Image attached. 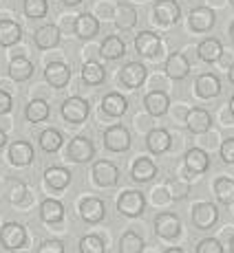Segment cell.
Returning <instances> with one entry per match:
<instances>
[{"instance_id": "cell-1", "label": "cell", "mask_w": 234, "mask_h": 253, "mask_svg": "<svg viewBox=\"0 0 234 253\" xmlns=\"http://www.w3.org/2000/svg\"><path fill=\"white\" fill-rule=\"evenodd\" d=\"M60 113L69 124H82V121L89 117L91 106H89V101L82 99V97H69V99L62 104Z\"/></svg>"}, {"instance_id": "cell-2", "label": "cell", "mask_w": 234, "mask_h": 253, "mask_svg": "<svg viewBox=\"0 0 234 253\" xmlns=\"http://www.w3.org/2000/svg\"><path fill=\"white\" fill-rule=\"evenodd\" d=\"M24 242H27V231L20 222H7L0 229V245L7 251L20 249V247H24Z\"/></svg>"}, {"instance_id": "cell-3", "label": "cell", "mask_w": 234, "mask_h": 253, "mask_svg": "<svg viewBox=\"0 0 234 253\" xmlns=\"http://www.w3.org/2000/svg\"><path fill=\"white\" fill-rule=\"evenodd\" d=\"M117 209H119L124 216L128 218H135V216H141L146 209V198L141 192H133V189H128V192H124L119 196V201H117Z\"/></svg>"}, {"instance_id": "cell-4", "label": "cell", "mask_w": 234, "mask_h": 253, "mask_svg": "<svg viewBox=\"0 0 234 253\" xmlns=\"http://www.w3.org/2000/svg\"><path fill=\"white\" fill-rule=\"evenodd\" d=\"M104 145L111 152H126L130 148V134L124 126H111L104 132Z\"/></svg>"}, {"instance_id": "cell-5", "label": "cell", "mask_w": 234, "mask_h": 253, "mask_svg": "<svg viewBox=\"0 0 234 253\" xmlns=\"http://www.w3.org/2000/svg\"><path fill=\"white\" fill-rule=\"evenodd\" d=\"M155 231H157L159 238H166V240H173V238H177L179 233H181V220H179V216H175V213H159L157 218H155Z\"/></svg>"}, {"instance_id": "cell-6", "label": "cell", "mask_w": 234, "mask_h": 253, "mask_svg": "<svg viewBox=\"0 0 234 253\" xmlns=\"http://www.w3.org/2000/svg\"><path fill=\"white\" fill-rule=\"evenodd\" d=\"M155 18H157L159 24L164 27H170V24H177L179 18H181V9L175 0H157L155 2Z\"/></svg>"}, {"instance_id": "cell-7", "label": "cell", "mask_w": 234, "mask_h": 253, "mask_svg": "<svg viewBox=\"0 0 234 253\" xmlns=\"http://www.w3.org/2000/svg\"><path fill=\"white\" fill-rule=\"evenodd\" d=\"M66 154H69V159L71 161H75V163H89L91 159H93V154H95V148L86 137H75L69 143Z\"/></svg>"}, {"instance_id": "cell-8", "label": "cell", "mask_w": 234, "mask_h": 253, "mask_svg": "<svg viewBox=\"0 0 234 253\" xmlns=\"http://www.w3.org/2000/svg\"><path fill=\"white\" fill-rule=\"evenodd\" d=\"M217 220H219L217 205H212V203H199V205H194L192 222L199 227V229H210Z\"/></svg>"}, {"instance_id": "cell-9", "label": "cell", "mask_w": 234, "mask_h": 253, "mask_svg": "<svg viewBox=\"0 0 234 253\" xmlns=\"http://www.w3.org/2000/svg\"><path fill=\"white\" fill-rule=\"evenodd\" d=\"M146 75H148V71H146L144 64H139V62H128V64L121 69L119 80H121V84L128 86V88H139L146 82Z\"/></svg>"}, {"instance_id": "cell-10", "label": "cell", "mask_w": 234, "mask_h": 253, "mask_svg": "<svg viewBox=\"0 0 234 253\" xmlns=\"http://www.w3.org/2000/svg\"><path fill=\"white\" fill-rule=\"evenodd\" d=\"M93 181L100 187H113L119 181V169L109 161H97L93 165Z\"/></svg>"}, {"instance_id": "cell-11", "label": "cell", "mask_w": 234, "mask_h": 253, "mask_svg": "<svg viewBox=\"0 0 234 253\" xmlns=\"http://www.w3.org/2000/svg\"><path fill=\"white\" fill-rule=\"evenodd\" d=\"M135 48L141 53L144 57H157L162 51V40H159L157 33L153 31H141L135 38Z\"/></svg>"}, {"instance_id": "cell-12", "label": "cell", "mask_w": 234, "mask_h": 253, "mask_svg": "<svg viewBox=\"0 0 234 253\" xmlns=\"http://www.w3.org/2000/svg\"><path fill=\"white\" fill-rule=\"evenodd\" d=\"M188 22H190V27H192V31L206 33V31H210V29L214 27V11L212 9H208V7H197V9L190 11Z\"/></svg>"}, {"instance_id": "cell-13", "label": "cell", "mask_w": 234, "mask_h": 253, "mask_svg": "<svg viewBox=\"0 0 234 253\" xmlns=\"http://www.w3.org/2000/svg\"><path fill=\"white\" fill-rule=\"evenodd\" d=\"M190 73V62L183 53H170L166 60V75L170 80H183Z\"/></svg>"}, {"instance_id": "cell-14", "label": "cell", "mask_w": 234, "mask_h": 253, "mask_svg": "<svg viewBox=\"0 0 234 253\" xmlns=\"http://www.w3.org/2000/svg\"><path fill=\"white\" fill-rule=\"evenodd\" d=\"M186 126H188L190 132L203 134V132H208V130H210L212 117H210V113H208V110H203V108H192V110H190V113L186 115Z\"/></svg>"}, {"instance_id": "cell-15", "label": "cell", "mask_w": 234, "mask_h": 253, "mask_svg": "<svg viewBox=\"0 0 234 253\" xmlns=\"http://www.w3.org/2000/svg\"><path fill=\"white\" fill-rule=\"evenodd\" d=\"M45 80L56 88H62L66 86V82L71 80V69L64 64V62H51L45 69Z\"/></svg>"}, {"instance_id": "cell-16", "label": "cell", "mask_w": 234, "mask_h": 253, "mask_svg": "<svg viewBox=\"0 0 234 253\" xmlns=\"http://www.w3.org/2000/svg\"><path fill=\"white\" fill-rule=\"evenodd\" d=\"M33 40H36V46L42 48V51H49V48H56L60 44V29L56 24H47V27H40L36 33H33Z\"/></svg>"}, {"instance_id": "cell-17", "label": "cell", "mask_w": 234, "mask_h": 253, "mask_svg": "<svg viewBox=\"0 0 234 253\" xmlns=\"http://www.w3.org/2000/svg\"><path fill=\"white\" fill-rule=\"evenodd\" d=\"M106 213V207H104V201H100V198H84V201L80 203V216L82 220L86 222H100L102 218H104Z\"/></svg>"}, {"instance_id": "cell-18", "label": "cell", "mask_w": 234, "mask_h": 253, "mask_svg": "<svg viewBox=\"0 0 234 253\" xmlns=\"http://www.w3.org/2000/svg\"><path fill=\"white\" fill-rule=\"evenodd\" d=\"M7 159L13 165H18V168H22V165H29V163L33 161V148H31V143H27V141H16V143H11V148L7 150Z\"/></svg>"}, {"instance_id": "cell-19", "label": "cell", "mask_w": 234, "mask_h": 253, "mask_svg": "<svg viewBox=\"0 0 234 253\" xmlns=\"http://www.w3.org/2000/svg\"><path fill=\"white\" fill-rule=\"evenodd\" d=\"M144 106L153 117H162L168 113V106H170V99L164 90H153L144 97Z\"/></svg>"}, {"instance_id": "cell-20", "label": "cell", "mask_w": 234, "mask_h": 253, "mask_svg": "<svg viewBox=\"0 0 234 253\" xmlns=\"http://www.w3.org/2000/svg\"><path fill=\"white\" fill-rule=\"evenodd\" d=\"M183 163H186V169L190 174H201V172H206V169L210 168V157H208L203 150L192 148V150H188L186 152Z\"/></svg>"}, {"instance_id": "cell-21", "label": "cell", "mask_w": 234, "mask_h": 253, "mask_svg": "<svg viewBox=\"0 0 234 253\" xmlns=\"http://www.w3.org/2000/svg\"><path fill=\"white\" fill-rule=\"evenodd\" d=\"M194 88H197V95L201 97V99H212V97H217L219 92H221V82L214 75H210V73H206V75L197 77Z\"/></svg>"}, {"instance_id": "cell-22", "label": "cell", "mask_w": 234, "mask_h": 253, "mask_svg": "<svg viewBox=\"0 0 234 253\" xmlns=\"http://www.w3.org/2000/svg\"><path fill=\"white\" fill-rule=\"evenodd\" d=\"M73 29H75L80 40H89V38H93L95 33L100 31V22H97V18H93L91 13H82V16L75 18Z\"/></svg>"}, {"instance_id": "cell-23", "label": "cell", "mask_w": 234, "mask_h": 253, "mask_svg": "<svg viewBox=\"0 0 234 253\" xmlns=\"http://www.w3.org/2000/svg\"><path fill=\"white\" fill-rule=\"evenodd\" d=\"M130 176H133V181H139V183L153 181V178L157 176V165L150 161V159L141 157L133 163V168H130Z\"/></svg>"}, {"instance_id": "cell-24", "label": "cell", "mask_w": 234, "mask_h": 253, "mask_svg": "<svg viewBox=\"0 0 234 253\" xmlns=\"http://www.w3.org/2000/svg\"><path fill=\"white\" fill-rule=\"evenodd\" d=\"M102 110L111 117H121L128 110V101H126V97L119 95V92H109V95L102 99Z\"/></svg>"}, {"instance_id": "cell-25", "label": "cell", "mask_w": 234, "mask_h": 253, "mask_svg": "<svg viewBox=\"0 0 234 253\" xmlns=\"http://www.w3.org/2000/svg\"><path fill=\"white\" fill-rule=\"evenodd\" d=\"M9 75L13 82H27L33 75V64L24 55H16L9 62Z\"/></svg>"}, {"instance_id": "cell-26", "label": "cell", "mask_w": 234, "mask_h": 253, "mask_svg": "<svg viewBox=\"0 0 234 253\" xmlns=\"http://www.w3.org/2000/svg\"><path fill=\"white\" fill-rule=\"evenodd\" d=\"M22 38V29L13 20H0V46H13Z\"/></svg>"}, {"instance_id": "cell-27", "label": "cell", "mask_w": 234, "mask_h": 253, "mask_svg": "<svg viewBox=\"0 0 234 253\" xmlns=\"http://www.w3.org/2000/svg\"><path fill=\"white\" fill-rule=\"evenodd\" d=\"M170 134L166 132V130L162 128H157V130H153V132L146 137V148L150 150L153 154H164V152H168L170 150Z\"/></svg>"}, {"instance_id": "cell-28", "label": "cell", "mask_w": 234, "mask_h": 253, "mask_svg": "<svg viewBox=\"0 0 234 253\" xmlns=\"http://www.w3.org/2000/svg\"><path fill=\"white\" fill-rule=\"evenodd\" d=\"M40 218L47 225H53V222H60L64 218V207H62L60 201H53V198H47L40 205Z\"/></svg>"}, {"instance_id": "cell-29", "label": "cell", "mask_w": 234, "mask_h": 253, "mask_svg": "<svg viewBox=\"0 0 234 253\" xmlns=\"http://www.w3.org/2000/svg\"><path fill=\"white\" fill-rule=\"evenodd\" d=\"M49 115H51V108H49V104L45 99H33L27 104V108H24V117H27L31 124H40V121L49 119Z\"/></svg>"}, {"instance_id": "cell-30", "label": "cell", "mask_w": 234, "mask_h": 253, "mask_svg": "<svg viewBox=\"0 0 234 253\" xmlns=\"http://www.w3.org/2000/svg\"><path fill=\"white\" fill-rule=\"evenodd\" d=\"M45 181L51 189H64L71 183V172L64 168H49L45 169Z\"/></svg>"}, {"instance_id": "cell-31", "label": "cell", "mask_w": 234, "mask_h": 253, "mask_svg": "<svg viewBox=\"0 0 234 253\" xmlns=\"http://www.w3.org/2000/svg\"><path fill=\"white\" fill-rule=\"evenodd\" d=\"M104 77H106V71H104V66L100 64V62H86L84 66H82V80L86 82L89 86H97V84H102L104 82Z\"/></svg>"}, {"instance_id": "cell-32", "label": "cell", "mask_w": 234, "mask_h": 253, "mask_svg": "<svg viewBox=\"0 0 234 253\" xmlns=\"http://www.w3.org/2000/svg\"><path fill=\"white\" fill-rule=\"evenodd\" d=\"M199 57H201L203 62H208V64H212V62H217L219 57H221L223 48L219 44V40H214V38H208V40H203L201 44L197 48Z\"/></svg>"}, {"instance_id": "cell-33", "label": "cell", "mask_w": 234, "mask_h": 253, "mask_svg": "<svg viewBox=\"0 0 234 253\" xmlns=\"http://www.w3.org/2000/svg\"><path fill=\"white\" fill-rule=\"evenodd\" d=\"M214 194H217V201L223 203V205H232L234 203V181L232 178H217L214 183Z\"/></svg>"}, {"instance_id": "cell-34", "label": "cell", "mask_w": 234, "mask_h": 253, "mask_svg": "<svg viewBox=\"0 0 234 253\" xmlns=\"http://www.w3.org/2000/svg\"><path fill=\"white\" fill-rule=\"evenodd\" d=\"M124 51H126L124 42H121L117 36H109L104 42H102V48H100V53L106 57V60H117V57L124 55Z\"/></svg>"}, {"instance_id": "cell-35", "label": "cell", "mask_w": 234, "mask_h": 253, "mask_svg": "<svg viewBox=\"0 0 234 253\" xmlns=\"http://www.w3.org/2000/svg\"><path fill=\"white\" fill-rule=\"evenodd\" d=\"M62 134L58 132V130H53V128H49L45 130V132H40V148L45 150V152H58V150L62 148Z\"/></svg>"}, {"instance_id": "cell-36", "label": "cell", "mask_w": 234, "mask_h": 253, "mask_svg": "<svg viewBox=\"0 0 234 253\" xmlns=\"http://www.w3.org/2000/svg\"><path fill=\"white\" fill-rule=\"evenodd\" d=\"M119 251L121 253H139V251H144V240H141L137 233H133V231L124 233L121 240H119Z\"/></svg>"}, {"instance_id": "cell-37", "label": "cell", "mask_w": 234, "mask_h": 253, "mask_svg": "<svg viewBox=\"0 0 234 253\" xmlns=\"http://www.w3.org/2000/svg\"><path fill=\"white\" fill-rule=\"evenodd\" d=\"M80 251L82 253H104V242L100 236H84L80 240Z\"/></svg>"}, {"instance_id": "cell-38", "label": "cell", "mask_w": 234, "mask_h": 253, "mask_svg": "<svg viewBox=\"0 0 234 253\" xmlns=\"http://www.w3.org/2000/svg\"><path fill=\"white\" fill-rule=\"evenodd\" d=\"M47 9H49L47 0H24V13L29 18H33V20L47 16Z\"/></svg>"}, {"instance_id": "cell-39", "label": "cell", "mask_w": 234, "mask_h": 253, "mask_svg": "<svg viewBox=\"0 0 234 253\" xmlns=\"http://www.w3.org/2000/svg\"><path fill=\"white\" fill-rule=\"evenodd\" d=\"M197 253H223V247L217 238H206L197 245Z\"/></svg>"}, {"instance_id": "cell-40", "label": "cell", "mask_w": 234, "mask_h": 253, "mask_svg": "<svg viewBox=\"0 0 234 253\" xmlns=\"http://www.w3.org/2000/svg\"><path fill=\"white\" fill-rule=\"evenodd\" d=\"M168 189H170V198H175V201H179V198L190 194V185L179 183V181H168Z\"/></svg>"}, {"instance_id": "cell-41", "label": "cell", "mask_w": 234, "mask_h": 253, "mask_svg": "<svg viewBox=\"0 0 234 253\" xmlns=\"http://www.w3.org/2000/svg\"><path fill=\"white\" fill-rule=\"evenodd\" d=\"M24 194H27V187H24V183L11 181V185H9V201H11V203H20L22 198H24Z\"/></svg>"}, {"instance_id": "cell-42", "label": "cell", "mask_w": 234, "mask_h": 253, "mask_svg": "<svg viewBox=\"0 0 234 253\" xmlns=\"http://www.w3.org/2000/svg\"><path fill=\"white\" fill-rule=\"evenodd\" d=\"M38 253H64V245L60 240H45L38 247Z\"/></svg>"}, {"instance_id": "cell-43", "label": "cell", "mask_w": 234, "mask_h": 253, "mask_svg": "<svg viewBox=\"0 0 234 253\" xmlns=\"http://www.w3.org/2000/svg\"><path fill=\"white\" fill-rule=\"evenodd\" d=\"M221 159L226 163H234V137H230V139H226L223 141V145H221Z\"/></svg>"}, {"instance_id": "cell-44", "label": "cell", "mask_w": 234, "mask_h": 253, "mask_svg": "<svg viewBox=\"0 0 234 253\" xmlns=\"http://www.w3.org/2000/svg\"><path fill=\"white\" fill-rule=\"evenodd\" d=\"M11 106H13L11 95H9V92H4V90H0V115L9 113V110H11Z\"/></svg>"}, {"instance_id": "cell-45", "label": "cell", "mask_w": 234, "mask_h": 253, "mask_svg": "<svg viewBox=\"0 0 234 253\" xmlns=\"http://www.w3.org/2000/svg\"><path fill=\"white\" fill-rule=\"evenodd\" d=\"M7 143V134L2 132V128H0V148H2V145Z\"/></svg>"}, {"instance_id": "cell-46", "label": "cell", "mask_w": 234, "mask_h": 253, "mask_svg": "<svg viewBox=\"0 0 234 253\" xmlns=\"http://www.w3.org/2000/svg\"><path fill=\"white\" fill-rule=\"evenodd\" d=\"M228 77H230V82H232V84H234V64L230 66V71H228Z\"/></svg>"}, {"instance_id": "cell-47", "label": "cell", "mask_w": 234, "mask_h": 253, "mask_svg": "<svg viewBox=\"0 0 234 253\" xmlns=\"http://www.w3.org/2000/svg\"><path fill=\"white\" fill-rule=\"evenodd\" d=\"M62 2H64V4H69V7H73V4H77V2H80V0H62Z\"/></svg>"}, {"instance_id": "cell-48", "label": "cell", "mask_w": 234, "mask_h": 253, "mask_svg": "<svg viewBox=\"0 0 234 253\" xmlns=\"http://www.w3.org/2000/svg\"><path fill=\"white\" fill-rule=\"evenodd\" d=\"M230 113H232V117H234V95H232V99H230Z\"/></svg>"}, {"instance_id": "cell-49", "label": "cell", "mask_w": 234, "mask_h": 253, "mask_svg": "<svg viewBox=\"0 0 234 253\" xmlns=\"http://www.w3.org/2000/svg\"><path fill=\"white\" fill-rule=\"evenodd\" d=\"M164 253H181V249H166Z\"/></svg>"}, {"instance_id": "cell-50", "label": "cell", "mask_w": 234, "mask_h": 253, "mask_svg": "<svg viewBox=\"0 0 234 253\" xmlns=\"http://www.w3.org/2000/svg\"><path fill=\"white\" fill-rule=\"evenodd\" d=\"M230 36H232V40H234V22H232V27H230Z\"/></svg>"}, {"instance_id": "cell-51", "label": "cell", "mask_w": 234, "mask_h": 253, "mask_svg": "<svg viewBox=\"0 0 234 253\" xmlns=\"http://www.w3.org/2000/svg\"><path fill=\"white\" fill-rule=\"evenodd\" d=\"M230 251L234 253V238H232V242H230Z\"/></svg>"}, {"instance_id": "cell-52", "label": "cell", "mask_w": 234, "mask_h": 253, "mask_svg": "<svg viewBox=\"0 0 234 253\" xmlns=\"http://www.w3.org/2000/svg\"><path fill=\"white\" fill-rule=\"evenodd\" d=\"M230 2H232V4H234V0H230Z\"/></svg>"}]
</instances>
